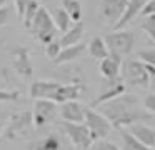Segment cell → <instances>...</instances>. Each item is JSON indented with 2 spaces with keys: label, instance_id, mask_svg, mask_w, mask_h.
I'll return each instance as SVG.
<instances>
[{
  "label": "cell",
  "instance_id": "6da1fadb",
  "mask_svg": "<svg viewBox=\"0 0 155 150\" xmlns=\"http://www.w3.org/2000/svg\"><path fill=\"white\" fill-rule=\"evenodd\" d=\"M98 107H100L98 112L110 122L112 127L118 130L132 123L147 122L148 118H152L150 113L140 105L138 97L134 93H122L120 97L102 103Z\"/></svg>",
  "mask_w": 155,
  "mask_h": 150
},
{
  "label": "cell",
  "instance_id": "7a4b0ae2",
  "mask_svg": "<svg viewBox=\"0 0 155 150\" xmlns=\"http://www.w3.org/2000/svg\"><path fill=\"white\" fill-rule=\"evenodd\" d=\"M104 42L108 48V55H115L120 60L128 57L134 52L135 35L130 30H112L104 37Z\"/></svg>",
  "mask_w": 155,
  "mask_h": 150
},
{
  "label": "cell",
  "instance_id": "3957f363",
  "mask_svg": "<svg viewBox=\"0 0 155 150\" xmlns=\"http://www.w3.org/2000/svg\"><path fill=\"white\" fill-rule=\"evenodd\" d=\"M28 32H30L32 35H34V38L37 40L38 43H42V45H47L48 42L55 40V37H57V28H55V25H54L50 12H48L45 7L40 5L38 12L35 13L34 20H32V23H30Z\"/></svg>",
  "mask_w": 155,
  "mask_h": 150
},
{
  "label": "cell",
  "instance_id": "277c9868",
  "mask_svg": "<svg viewBox=\"0 0 155 150\" xmlns=\"http://www.w3.org/2000/svg\"><path fill=\"white\" fill-rule=\"evenodd\" d=\"M32 125V112L30 110H24V112H18L10 115L8 123L4 125L2 130V135L0 140H5V142H12V140L22 137Z\"/></svg>",
  "mask_w": 155,
  "mask_h": 150
},
{
  "label": "cell",
  "instance_id": "5b68a950",
  "mask_svg": "<svg viewBox=\"0 0 155 150\" xmlns=\"http://www.w3.org/2000/svg\"><path fill=\"white\" fill-rule=\"evenodd\" d=\"M84 125L87 127V130L90 132L94 142L95 140H100V138H105L112 130L110 122H108L98 110L92 108V107H87V108H85Z\"/></svg>",
  "mask_w": 155,
  "mask_h": 150
},
{
  "label": "cell",
  "instance_id": "8992f818",
  "mask_svg": "<svg viewBox=\"0 0 155 150\" xmlns=\"http://www.w3.org/2000/svg\"><path fill=\"white\" fill-rule=\"evenodd\" d=\"M60 127L77 150H88L90 145L94 143V138H92L90 132L87 130V127L84 123H72V122H64L62 120Z\"/></svg>",
  "mask_w": 155,
  "mask_h": 150
},
{
  "label": "cell",
  "instance_id": "52a82bcc",
  "mask_svg": "<svg viewBox=\"0 0 155 150\" xmlns=\"http://www.w3.org/2000/svg\"><path fill=\"white\" fill-rule=\"evenodd\" d=\"M57 115V103L48 98H35L32 108V123L35 128H42L50 123Z\"/></svg>",
  "mask_w": 155,
  "mask_h": 150
},
{
  "label": "cell",
  "instance_id": "ba28073f",
  "mask_svg": "<svg viewBox=\"0 0 155 150\" xmlns=\"http://www.w3.org/2000/svg\"><path fill=\"white\" fill-rule=\"evenodd\" d=\"M12 55V67L17 72V75L24 80H30L34 75V67H32L30 53L25 47H15L10 52Z\"/></svg>",
  "mask_w": 155,
  "mask_h": 150
},
{
  "label": "cell",
  "instance_id": "9c48e42d",
  "mask_svg": "<svg viewBox=\"0 0 155 150\" xmlns=\"http://www.w3.org/2000/svg\"><path fill=\"white\" fill-rule=\"evenodd\" d=\"M84 90H85V85L80 80L75 78L68 83H60L48 100H52V102H55V103H64V102H70V100H77L78 97L84 93Z\"/></svg>",
  "mask_w": 155,
  "mask_h": 150
},
{
  "label": "cell",
  "instance_id": "30bf717a",
  "mask_svg": "<svg viewBox=\"0 0 155 150\" xmlns=\"http://www.w3.org/2000/svg\"><path fill=\"white\" fill-rule=\"evenodd\" d=\"M125 77L135 87H148V73L145 65L137 58H128L124 63Z\"/></svg>",
  "mask_w": 155,
  "mask_h": 150
},
{
  "label": "cell",
  "instance_id": "8fae6325",
  "mask_svg": "<svg viewBox=\"0 0 155 150\" xmlns=\"http://www.w3.org/2000/svg\"><path fill=\"white\" fill-rule=\"evenodd\" d=\"M107 82H108V85L102 88L100 95L92 100V103H90L92 108H95V107L102 105V103H105V102H110V100L120 97L122 93H125V82L120 80V77H118V78H114V80H107Z\"/></svg>",
  "mask_w": 155,
  "mask_h": 150
},
{
  "label": "cell",
  "instance_id": "7c38bea8",
  "mask_svg": "<svg viewBox=\"0 0 155 150\" xmlns=\"http://www.w3.org/2000/svg\"><path fill=\"white\" fill-rule=\"evenodd\" d=\"M85 108L87 107L82 105L77 100H70V102L60 103V115L64 122H72V123H84L85 118Z\"/></svg>",
  "mask_w": 155,
  "mask_h": 150
},
{
  "label": "cell",
  "instance_id": "4fadbf2b",
  "mask_svg": "<svg viewBox=\"0 0 155 150\" xmlns=\"http://www.w3.org/2000/svg\"><path fill=\"white\" fill-rule=\"evenodd\" d=\"M127 132L130 133V135H134L135 138L140 143H143L145 147H150V148L155 147V128L150 125H147L145 122H138V123L128 125Z\"/></svg>",
  "mask_w": 155,
  "mask_h": 150
},
{
  "label": "cell",
  "instance_id": "5bb4252c",
  "mask_svg": "<svg viewBox=\"0 0 155 150\" xmlns=\"http://www.w3.org/2000/svg\"><path fill=\"white\" fill-rule=\"evenodd\" d=\"M128 0H100V15L107 22L115 23L122 17Z\"/></svg>",
  "mask_w": 155,
  "mask_h": 150
},
{
  "label": "cell",
  "instance_id": "9a60e30c",
  "mask_svg": "<svg viewBox=\"0 0 155 150\" xmlns=\"http://www.w3.org/2000/svg\"><path fill=\"white\" fill-rule=\"evenodd\" d=\"M147 2L148 0H128L127 5H125L124 13H122V17L114 23V30H122L127 23H130L137 15H140L142 8H143V5Z\"/></svg>",
  "mask_w": 155,
  "mask_h": 150
},
{
  "label": "cell",
  "instance_id": "2e32d148",
  "mask_svg": "<svg viewBox=\"0 0 155 150\" xmlns=\"http://www.w3.org/2000/svg\"><path fill=\"white\" fill-rule=\"evenodd\" d=\"M102 77L105 80H114L120 77L122 72V60L115 55H107L105 58L100 60V65H98Z\"/></svg>",
  "mask_w": 155,
  "mask_h": 150
},
{
  "label": "cell",
  "instance_id": "e0dca14e",
  "mask_svg": "<svg viewBox=\"0 0 155 150\" xmlns=\"http://www.w3.org/2000/svg\"><path fill=\"white\" fill-rule=\"evenodd\" d=\"M58 85L60 82H55V80H37L30 85V97L32 98H50Z\"/></svg>",
  "mask_w": 155,
  "mask_h": 150
},
{
  "label": "cell",
  "instance_id": "ac0fdd59",
  "mask_svg": "<svg viewBox=\"0 0 155 150\" xmlns=\"http://www.w3.org/2000/svg\"><path fill=\"white\" fill-rule=\"evenodd\" d=\"M84 33H85V27L84 22H75L67 32H64V35L58 38L62 47H70V45H77V43L82 42L84 38Z\"/></svg>",
  "mask_w": 155,
  "mask_h": 150
},
{
  "label": "cell",
  "instance_id": "d6986e66",
  "mask_svg": "<svg viewBox=\"0 0 155 150\" xmlns=\"http://www.w3.org/2000/svg\"><path fill=\"white\" fill-rule=\"evenodd\" d=\"M85 52V43H77V45H70V47H62L60 53L57 55V58L54 60L55 65H62V63H68L74 60L80 58Z\"/></svg>",
  "mask_w": 155,
  "mask_h": 150
},
{
  "label": "cell",
  "instance_id": "ffe728a7",
  "mask_svg": "<svg viewBox=\"0 0 155 150\" xmlns=\"http://www.w3.org/2000/svg\"><path fill=\"white\" fill-rule=\"evenodd\" d=\"M85 52H88V55L94 57L95 60H102L108 55V48L104 42V37H94L88 42V45H85Z\"/></svg>",
  "mask_w": 155,
  "mask_h": 150
},
{
  "label": "cell",
  "instance_id": "44dd1931",
  "mask_svg": "<svg viewBox=\"0 0 155 150\" xmlns=\"http://www.w3.org/2000/svg\"><path fill=\"white\" fill-rule=\"evenodd\" d=\"M52 15V20H54V25H55V28H57V32H67L68 28H70V23H72V20H70V17H68V13L65 12L62 7H57V8L54 10V13H50Z\"/></svg>",
  "mask_w": 155,
  "mask_h": 150
},
{
  "label": "cell",
  "instance_id": "7402d4cb",
  "mask_svg": "<svg viewBox=\"0 0 155 150\" xmlns=\"http://www.w3.org/2000/svg\"><path fill=\"white\" fill-rule=\"evenodd\" d=\"M62 8L68 13L72 22H82L84 8H82L80 0H62Z\"/></svg>",
  "mask_w": 155,
  "mask_h": 150
},
{
  "label": "cell",
  "instance_id": "603a6c76",
  "mask_svg": "<svg viewBox=\"0 0 155 150\" xmlns=\"http://www.w3.org/2000/svg\"><path fill=\"white\" fill-rule=\"evenodd\" d=\"M120 140H122V148L120 150H153L150 147H145L143 143H140L134 135L127 132V130L120 128Z\"/></svg>",
  "mask_w": 155,
  "mask_h": 150
},
{
  "label": "cell",
  "instance_id": "cb8c5ba5",
  "mask_svg": "<svg viewBox=\"0 0 155 150\" xmlns=\"http://www.w3.org/2000/svg\"><path fill=\"white\" fill-rule=\"evenodd\" d=\"M38 8H40V3H38V0H30V2L27 3V7H25L24 13H22V23H24V28L28 30L30 28V23L32 20H34L35 13L38 12Z\"/></svg>",
  "mask_w": 155,
  "mask_h": 150
},
{
  "label": "cell",
  "instance_id": "d4e9b609",
  "mask_svg": "<svg viewBox=\"0 0 155 150\" xmlns=\"http://www.w3.org/2000/svg\"><path fill=\"white\" fill-rule=\"evenodd\" d=\"M137 60H140V62L145 63V65L155 67V47L138 50V52H137Z\"/></svg>",
  "mask_w": 155,
  "mask_h": 150
},
{
  "label": "cell",
  "instance_id": "484cf974",
  "mask_svg": "<svg viewBox=\"0 0 155 150\" xmlns=\"http://www.w3.org/2000/svg\"><path fill=\"white\" fill-rule=\"evenodd\" d=\"M142 30L147 33V37L155 43V15H148L143 17V22H142Z\"/></svg>",
  "mask_w": 155,
  "mask_h": 150
},
{
  "label": "cell",
  "instance_id": "4316f807",
  "mask_svg": "<svg viewBox=\"0 0 155 150\" xmlns=\"http://www.w3.org/2000/svg\"><path fill=\"white\" fill-rule=\"evenodd\" d=\"M42 150H60V138L55 133H50L42 138Z\"/></svg>",
  "mask_w": 155,
  "mask_h": 150
},
{
  "label": "cell",
  "instance_id": "83f0119b",
  "mask_svg": "<svg viewBox=\"0 0 155 150\" xmlns=\"http://www.w3.org/2000/svg\"><path fill=\"white\" fill-rule=\"evenodd\" d=\"M60 50H62V45H60V42L55 38V40H52V42H48L47 45H45V55L54 62V60L57 58V55L60 53Z\"/></svg>",
  "mask_w": 155,
  "mask_h": 150
},
{
  "label": "cell",
  "instance_id": "f1b7e54d",
  "mask_svg": "<svg viewBox=\"0 0 155 150\" xmlns=\"http://www.w3.org/2000/svg\"><path fill=\"white\" fill-rule=\"evenodd\" d=\"M88 150H120V147L115 145L114 142H108V140H105V138H100V140H95Z\"/></svg>",
  "mask_w": 155,
  "mask_h": 150
},
{
  "label": "cell",
  "instance_id": "f546056e",
  "mask_svg": "<svg viewBox=\"0 0 155 150\" xmlns=\"http://www.w3.org/2000/svg\"><path fill=\"white\" fill-rule=\"evenodd\" d=\"M20 98V92L18 90H5L0 88V102H15Z\"/></svg>",
  "mask_w": 155,
  "mask_h": 150
},
{
  "label": "cell",
  "instance_id": "4dcf8cb0",
  "mask_svg": "<svg viewBox=\"0 0 155 150\" xmlns=\"http://www.w3.org/2000/svg\"><path fill=\"white\" fill-rule=\"evenodd\" d=\"M143 108L150 115H155V93H148L143 98Z\"/></svg>",
  "mask_w": 155,
  "mask_h": 150
},
{
  "label": "cell",
  "instance_id": "1f68e13d",
  "mask_svg": "<svg viewBox=\"0 0 155 150\" xmlns=\"http://www.w3.org/2000/svg\"><path fill=\"white\" fill-rule=\"evenodd\" d=\"M142 17H148V15H155V0H148L147 3L143 5V8H142L140 12Z\"/></svg>",
  "mask_w": 155,
  "mask_h": 150
},
{
  "label": "cell",
  "instance_id": "d6a6232c",
  "mask_svg": "<svg viewBox=\"0 0 155 150\" xmlns=\"http://www.w3.org/2000/svg\"><path fill=\"white\" fill-rule=\"evenodd\" d=\"M143 65H145V63H143ZM145 68H147V73H148V85H150V88L155 92V67L145 65Z\"/></svg>",
  "mask_w": 155,
  "mask_h": 150
},
{
  "label": "cell",
  "instance_id": "836d02e7",
  "mask_svg": "<svg viewBox=\"0 0 155 150\" xmlns=\"http://www.w3.org/2000/svg\"><path fill=\"white\" fill-rule=\"evenodd\" d=\"M8 15H10V10H8V7H0V27H4L5 23L8 22Z\"/></svg>",
  "mask_w": 155,
  "mask_h": 150
},
{
  "label": "cell",
  "instance_id": "e575fe53",
  "mask_svg": "<svg viewBox=\"0 0 155 150\" xmlns=\"http://www.w3.org/2000/svg\"><path fill=\"white\" fill-rule=\"evenodd\" d=\"M14 2H15V8H17V13H18V17L22 18V13H24L25 7H27V3L30 2V0H14Z\"/></svg>",
  "mask_w": 155,
  "mask_h": 150
},
{
  "label": "cell",
  "instance_id": "d590c367",
  "mask_svg": "<svg viewBox=\"0 0 155 150\" xmlns=\"http://www.w3.org/2000/svg\"><path fill=\"white\" fill-rule=\"evenodd\" d=\"M4 125H5V123H4V120H0V135H2V130H4Z\"/></svg>",
  "mask_w": 155,
  "mask_h": 150
},
{
  "label": "cell",
  "instance_id": "8d00e7d4",
  "mask_svg": "<svg viewBox=\"0 0 155 150\" xmlns=\"http://www.w3.org/2000/svg\"><path fill=\"white\" fill-rule=\"evenodd\" d=\"M7 2H8V0H0V7H5V5H7Z\"/></svg>",
  "mask_w": 155,
  "mask_h": 150
},
{
  "label": "cell",
  "instance_id": "74e56055",
  "mask_svg": "<svg viewBox=\"0 0 155 150\" xmlns=\"http://www.w3.org/2000/svg\"><path fill=\"white\" fill-rule=\"evenodd\" d=\"M42 2H45V0H42Z\"/></svg>",
  "mask_w": 155,
  "mask_h": 150
}]
</instances>
